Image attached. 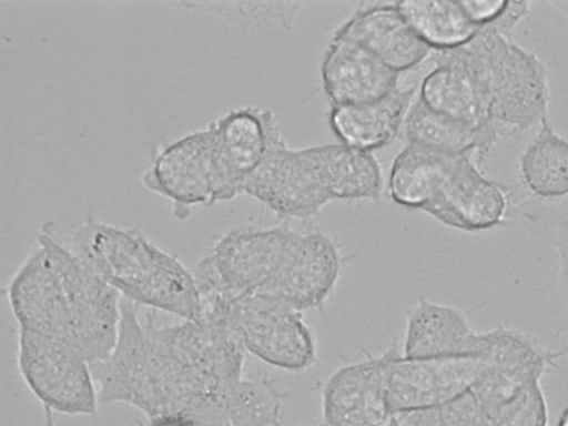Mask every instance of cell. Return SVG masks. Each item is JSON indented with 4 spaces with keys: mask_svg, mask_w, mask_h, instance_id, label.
<instances>
[{
    "mask_svg": "<svg viewBox=\"0 0 568 426\" xmlns=\"http://www.w3.org/2000/svg\"><path fill=\"white\" fill-rule=\"evenodd\" d=\"M102 404L123 403L148 420L176 417L201 426L227 425L229 388L183 361L163 339L151 316L122 297L116 343L110 355L91 364Z\"/></svg>",
    "mask_w": 568,
    "mask_h": 426,
    "instance_id": "obj_1",
    "label": "cell"
},
{
    "mask_svg": "<svg viewBox=\"0 0 568 426\" xmlns=\"http://www.w3.org/2000/svg\"><path fill=\"white\" fill-rule=\"evenodd\" d=\"M64 243L133 304L182 320L197 316L193 272L141 232L89 217Z\"/></svg>",
    "mask_w": 568,
    "mask_h": 426,
    "instance_id": "obj_2",
    "label": "cell"
},
{
    "mask_svg": "<svg viewBox=\"0 0 568 426\" xmlns=\"http://www.w3.org/2000/svg\"><path fill=\"white\" fill-rule=\"evenodd\" d=\"M462 49L490 121L507 135L528 130L547 118V70L535 53L497 28L485 29Z\"/></svg>",
    "mask_w": 568,
    "mask_h": 426,
    "instance_id": "obj_3",
    "label": "cell"
},
{
    "mask_svg": "<svg viewBox=\"0 0 568 426\" xmlns=\"http://www.w3.org/2000/svg\"><path fill=\"white\" fill-rule=\"evenodd\" d=\"M301 231L287 225L243 226L229 231L196 265L200 305L229 306L255 294L274 276Z\"/></svg>",
    "mask_w": 568,
    "mask_h": 426,
    "instance_id": "obj_4",
    "label": "cell"
},
{
    "mask_svg": "<svg viewBox=\"0 0 568 426\" xmlns=\"http://www.w3.org/2000/svg\"><path fill=\"white\" fill-rule=\"evenodd\" d=\"M53 231L52 223L43 224L37 243L45 251L61 283L71 341L90 364L101 362L116 343L122 296Z\"/></svg>",
    "mask_w": 568,
    "mask_h": 426,
    "instance_id": "obj_5",
    "label": "cell"
},
{
    "mask_svg": "<svg viewBox=\"0 0 568 426\" xmlns=\"http://www.w3.org/2000/svg\"><path fill=\"white\" fill-rule=\"evenodd\" d=\"M17 364L43 409L95 414L100 402L91 364L71 341L19 328Z\"/></svg>",
    "mask_w": 568,
    "mask_h": 426,
    "instance_id": "obj_6",
    "label": "cell"
},
{
    "mask_svg": "<svg viewBox=\"0 0 568 426\" xmlns=\"http://www.w3.org/2000/svg\"><path fill=\"white\" fill-rule=\"evenodd\" d=\"M247 353L286 371L301 372L316 361V342L303 313L264 294L236 298L225 315Z\"/></svg>",
    "mask_w": 568,
    "mask_h": 426,
    "instance_id": "obj_7",
    "label": "cell"
},
{
    "mask_svg": "<svg viewBox=\"0 0 568 426\" xmlns=\"http://www.w3.org/2000/svg\"><path fill=\"white\" fill-rule=\"evenodd\" d=\"M383 355L392 414L439 407L469 390L491 366L489 352L409 358L394 344Z\"/></svg>",
    "mask_w": 568,
    "mask_h": 426,
    "instance_id": "obj_8",
    "label": "cell"
},
{
    "mask_svg": "<svg viewBox=\"0 0 568 426\" xmlns=\"http://www.w3.org/2000/svg\"><path fill=\"white\" fill-rule=\"evenodd\" d=\"M214 203L243 192L248 175L270 149L282 140L275 114L264 108L243 106L211 122Z\"/></svg>",
    "mask_w": 568,
    "mask_h": 426,
    "instance_id": "obj_9",
    "label": "cell"
},
{
    "mask_svg": "<svg viewBox=\"0 0 568 426\" xmlns=\"http://www.w3.org/2000/svg\"><path fill=\"white\" fill-rule=\"evenodd\" d=\"M243 192L281 217L302 220L316 215L332 200L311 146L292 149L283 139L248 175Z\"/></svg>",
    "mask_w": 568,
    "mask_h": 426,
    "instance_id": "obj_10",
    "label": "cell"
},
{
    "mask_svg": "<svg viewBox=\"0 0 568 426\" xmlns=\"http://www.w3.org/2000/svg\"><path fill=\"white\" fill-rule=\"evenodd\" d=\"M142 181L149 190L169 199L181 220L187 217L193 205L214 204L210 125L160 148Z\"/></svg>",
    "mask_w": 568,
    "mask_h": 426,
    "instance_id": "obj_11",
    "label": "cell"
},
{
    "mask_svg": "<svg viewBox=\"0 0 568 426\" xmlns=\"http://www.w3.org/2000/svg\"><path fill=\"white\" fill-rule=\"evenodd\" d=\"M506 210L505 191L483 174L474 154L456 156L423 209L440 223L466 232L496 226L503 221Z\"/></svg>",
    "mask_w": 568,
    "mask_h": 426,
    "instance_id": "obj_12",
    "label": "cell"
},
{
    "mask_svg": "<svg viewBox=\"0 0 568 426\" xmlns=\"http://www.w3.org/2000/svg\"><path fill=\"white\" fill-rule=\"evenodd\" d=\"M341 273V256L331 236L322 231L302 232L285 260L257 293L304 312L322 308Z\"/></svg>",
    "mask_w": 568,
    "mask_h": 426,
    "instance_id": "obj_13",
    "label": "cell"
},
{
    "mask_svg": "<svg viewBox=\"0 0 568 426\" xmlns=\"http://www.w3.org/2000/svg\"><path fill=\"white\" fill-rule=\"evenodd\" d=\"M7 297L19 328L71 341L69 310L61 283L38 243L11 277Z\"/></svg>",
    "mask_w": 568,
    "mask_h": 426,
    "instance_id": "obj_14",
    "label": "cell"
},
{
    "mask_svg": "<svg viewBox=\"0 0 568 426\" xmlns=\"http://www.w3.org/2000/svg\"><path fill=\"white\" fill-rule=\"evenodd\" d=\"M326 426H383L390 418L385 358H368L337 369L322 392Z\"/></svg>",
    "mask_w": 568,
    "mask_h": 426,
    "instance_id": "obj_15",
    "label": "cell"
},
{
    "mask_svg": "<svg viewBox=\"0 0 568 426\" xmlns=\"http://www.w3.org/2000/svg\"><path fill=\"white\" fill-rule=\"evenodd\" d=\"M158 328L169 346L209 379L230 387L243 377L247 352L225 321L194 317Z\"/></svg>",
    "mask_w": 568,
    "mask_h": 426,
    "instance_id": "obj_16",
    "label": "cell"
},
{
    "mask_svg": "<svg viewBox=\"0 0 568 426\" xmlns=\"http://www.w3.org/2000/svg\"><path fill=\"white\" fill-rule=\"evenodd\" d=\"M434 69L424 78L418 99L428 108L477 128L496 141L507 136L488 115L485 100L463 49L430 52Z\"/></svg>",
    "mask_w": 568,
    "mask_h": 426,
    "instance_id": "obj_17",
    "label": "cell"
},
{
    "mask_svg": "<svg viewBox=\"0 0 568 426\" xmlns=\"http://www.w3.org/2000/svg\"><path fill=\"white\" fill-rule=\"evenodd\" d=\"M353 41L400 73L430 55L395 3L374 2L361 7L333 34Z\"/></svg>",
    "mask_w": 568,
    "mask_h": 426,
    "instance_id": "obj_18",
    "label": "cell"
},
{
    "mask_svg": "<svg viewBox=\"0 0 568 426\" xmlns=\"http://www.w3.org/2000/svg\"><path fill=\"white\" fill-rule=\"evenodd\" d=\"M323 88L332 105L377 101L397 89L399 73L362 45L333 38L323 59Z\"/></svg>",
    "mask_w": 568,
    "mask_h": 426,
    "instance_id": "obj_19",
    "label": "cell"
},
{
    "mask_svg": "<svg viewBox=\"0 0 568 426\" xmlns=\"http://www.w3.org/2000/svg\"><path fill=\"white\" fill-rule=\"evenodd\" d=\"M490 333H477L465 313L420 297L406 315L403 355L430 358L488 352Z\"/></svg>",
    "mask_w": 568,
    "mask_h": 426,
    "instance_id": "obj_20",
    "label": "cell"
},
{
    "mask_svg": "<svg viewBox=\"0 0 568 426\" xmlns=\"http://www.w3.org/2000/svg\"><path fill=\"white\" fill-rule=\"evenodd\" d=\"M414 87L397 88L369 103L332 105L328 123L341 143L372 152L393 141L415 101Z\"/></svg>",
    "mask_w": 568,
    "mask_h": 426,
    "instance_id": "obj_21",
    "label": "cell"
},
{
    "mask_svg": "<svg viewBox=\"0 0 568 426\" xmlns=\"http://www.w3.org/2000/svg\"><path fill=\"white\" fill-rule=\"evenodd\" d=\"M311 151L332 200L378 201L383 174L372 152L344 143L314 145Z\"/></svg>",
    "mask_w": 568,
    "mask_h": 426,
    "instance_id": "obj_22",
    "label": "cell"
},
{
    "mask_svg": "<svg viewBox=\"0 0 568 426\" xmlns=\"http://www.w3.org/2000/svg\"><path fill=\"white\" fill-rule=\"evenodd\" d=\"M396 6L430 51L464 47L485 29L496 28L476 19L465 1H397Z\"/></svg>",
    "mask_w": 568,
    "mask_h": 426,
    "instance_id": "obj_23",
    "label": "cell"
},
{
    "mask_svg": "<svg viewBox=\"0 0 568 426\" xmlns=\"http://www.w3.org/2000/svg\"><path fill=\"white\" fill-rule=\"evenodd\" d=\"M404 128L407 142L449 154H474L479 165L497 143L484 131L428 108L418 98L406 115Z\"/></svg>",
    "mask_w": 568,
    "mask_h": 426,
    "instance_id": "obj_24",
    "label": "cell"
},
{
    "mask_svg": "<svg viewBox=\"0 0 568 426\" xmlns=\"http://www.w3.org/2000/svg\"><path fill=\"white\" fill-rule=\"evenodd\" d=\"M457 155L460 154L407 142L390 168L388 190L393 201L402 206L423 210Z\"/></svg>",
    "mask_w": 568,
    "mask_h": 426,
    "instance_id": "obj_25",
    "label": "cell"
},
{
    "mask_svg": "<svg viewBox=\"0 0 568 426\" xmlns=\"http://www.w3.org/2000/svg\"><path fill=\"white\" fill-rule=\"evenodd\" d=\"M521 178L542 199L568 195V140L558 135L548 119L519 158Z\"/></svg>",
    "mask_w": 568,
    "mask_h": 426,
    "instance_id": "obj_26",
    "label": "cell"
},
{
    "mask_svg": "<svg viewBox=\"0 0 568 426\" xmlns=\"http://www.w3.org/2000/svg\"><path fill=\"white\" fill-rule=\"evenodd\" d=\"M286 396L268 378H240L227 390L230 426H278Z\"/></svg>",
    "mask_w": 568,
    "mask_h": 426,
    "instance_id": "obj_27",
    "label": "cell"
},
{
    "mask_svg": "<svg viewBox=\"0 0 568 426\" xmlns=\"http://www.w3.org/2000/svg\"><path fill=\"white\" fill-rule=\"evenodd\" d=\"M554 232L558 255L555 312L559 328L568 334V210L557 217Z\"/></svg>",
    "mask_w": 568,
    "mask_h": 426,
    "instance_id": "obj_28",
    "label": "cell"
},
{
    "mask_svg": "<svg viewBox=\"0 0 568 426\" xmlns=\"http://www.w3.org/2000/svg\"><path fill=\"white\" fill-rule=\"evenodd\" d=\"M438 426H490L471 389L438 407Z\"/></svg>",
    "mask_w": 568,
    "mask_h": 426,
    "instance_id": "obj_29",
    "label": "cell"
},
{
    "mask_svg": "<svg viewBox=\"0 0 568 426\" xmlns=\"http://www.w3.org/2000/svg\"><path fill=\"white\" fill-rule=\"evenodd\" d=\"M399 426H438V407L392 414Z\"/></svg>",
    "mask_w": 568,
    "mask_h": 426,
    "instance_id": "obj_30",
    "label": "cell"
},
{
    "mask_svg": "<svg viewBox=\"0 0 568 426\" xmlns=\"http://www.w3.org/2000/svg\"><path fill=\"white\" fill-rule=\"evenodd\" d=\"M557 426H568V407L561 413Z\"/></svg>",
    "mask_w": 568,
    "mask_h": 426,
    "instance_id": "obj_31",
    "label": "cell"
},
{
    "mask_svg": "<svg viewBox=\"0 0 568 426\" xmlns=\"http://www.w3.org/2000/svg\"><path fill=\"white\" fill-rule=\"evenodd\" d=\"M44 410V426H54V420L52 418V412L48 409Z\"/></svg>",
    "mask_w": 568,
    "mask_h": 426,
    "instance_id": "obj_32",
    "label": "cell"
},
{
    "mask_svg": "<svg viewBox=\"0 0 568 426\" xmlns=\"http://www.w3.org/2000/svg\"><path fill=\"white\" fill-rule=\"evenodd\" d=\"M383 426H399L393 416Z\"/></svg>",
    "mask_w": 568,
    "mask_h": 426,
    "instance_id": "obj_33",
    "label": "cell"
},
{
    "mask_svg": "<svg viewBox=\"0 0 568 426\" xmlns=\"http://www.w3.org/2000/svg\"><path fill=\"white\" fill-rule=\"evenodd\" d=\"M212 426H227V425H212Z\"/></svg>",
    "mask_w": 568,
    "mask_h": 426,
    "instance_id": "obj_34",
    "label": "cell"
}]
</instances>
